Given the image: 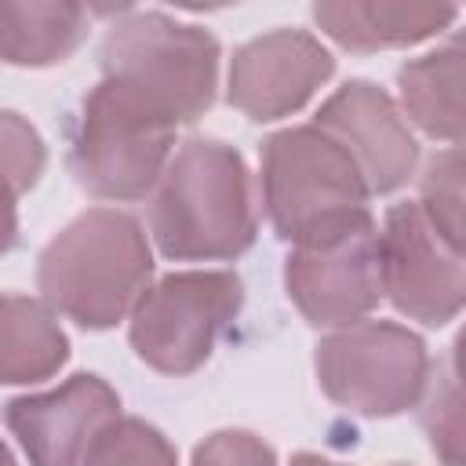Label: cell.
<instances>
[{
    "label": "cell",
    "mask_w": 466,
    "mask_h": 466,
    "mask_svg": "<svg viewBox=\"0 0 466 466\" xmlns=\"http://www.w3.org/2000/svg\"><path fill=\"white\" fill-rule=\"evenodd\" d=\"M149 233L171 262H229L244 255L258 233L244 157L222 138H186L153 186Z\"/></svg>",
    "instance_id": "obj_1"
},
{
    "label": "cell",
    "mask_w": 466,
    "mask_h": 466,
    "mask_svg": "<svg viewBox=\"0 0 466 466\" xmlns=\"http://www.w3.org/2000/svg\"><path fill=\"white\" fill-rule=\"evenodd\" d=\"M149 280V240L138 218L116 208L80 211L36 258L40 302L87 331H106L131 317Z\"/></svg>",
    "instance_id": "obj_2"
},
{
    "label": "cell",
    "mask_w": 466,
    "mask_h": 466,
    "mask_svg": "<svg viewBox=\"0 0 466 466\" xmlns=\"http://www.w3.org/2000/svg\"><path fill=\"white\" fill-rule=\"evenodd\" d=\"M262 204L280 240L306 248L375 222L368 186L350 153L313 124L262 142Z\"/></svg>",
    "instance_id": "obj_3"
},
{
    "label": "cell",
    "mask_w": 466,
    "mask_h": 466,
    "mask_svg": "<svg viewBox=\"0 0 466 466\" xmlns=\"http://www.w3.org/2000/svg\"><path fill=\"white\" fill-rule=\"evenodd\" d=\"M218 58L222 47L204 25L131 7L106 29L98 47L102 76L138 91L175 124H193L211 109Z\"/></svg>",
    "instance_id": "obj_4"
},
{
    "label": "cell",
    "mask_w": 466,
    "mask_h": 466,
    "mask_svg": "<svg viewBox=\"0 0 466 466\" xmlns=\"http://www.w3.org/2000/svg\"><path fill=\"white\" fill-rule=\"evenodd\" d=\"M175 120L138 91L98 80L76 109L69 167L102 200H142L160 182L175 153Z\"/></svg>",
    "instance_id": "obj_5"
},
{
    "label": "cell",
    "mask_w": 466,
    "mask_h": 466,
    "mask_svg": "<svg viewBox=\"0 0 466 466\" xmlns=\"http://www.w3.org/2000/svg\"><path fill=\"white\" fill-rule=\"evenodd\" d=\"M324 397L364 419H390L419 404L430 382L426 342L393 320L335 328L313 353Z\"/></svg>",
    "instance_id": "obj_6"
},
{
    "label": "cell",
    "mask_w": 466,
    "mask_h": 466,
    "mask_svg": "<svg viewBox=\"0 0 466 466\" xmlns=\"http://www.w3.org/2000/svg\"><path fill=\"white\" fill-rule=\"evenodd\" d=\"M240 302L244 284L229 269L167 273L131 309V350L160 375H193L240 313Z\"/></svg>",
    "instance_id": "obj_7"
},
{
    "label": "cell",
    "mask_w": 466,
    "mask_h": 466,
    "mask_svg": "<svg viewBox=\"0 0 466 466\" xmlns=\"http://www.w3.org/2000/svg\"><path fill=\"white\" fill-rule=\"evenodd\" d=\"M379 273L382 295H390L397 313L426 328L455 320L466 302L462 248L444 240L411 200L386 211L379 233Z\"/></svg>",
    "instance_id": "obj_8"
},
{
    "label": "cell",
    "mask_w": 466,
    "mask_h": 466,
    "mask_svg": "<svg viewBox=\"0 0 466 466\" xmlns=\"http://www.w3.org/2000/svg\"><path fill=\"white\" fill-rule=\"evenodd\" d=\"M284 291L313 328H346L364 320L382 299L375 222L324 244L291 248L284 258Z\"/></svg>",
    "instance_id": "obj_9"
},
{
    "label": "cell",
    "mask_w": 466,
    "mask_h": 466,
    "mask_svg": "<svg viewBox=\"0 0 466 466\" xmlns=\"http://www.w3.org/2000/svg\"><path fill=\"white\" fill-rule=\"evenodd\" d=\"M331 73L335 58L313 33L269 29L233 51L226 98L248 120L266 124L299 113Z\"/></svg>",
    "instance_id": "obj_10"
},
{
    "label": "cell",
    "mask_w": 466,
    "mask_h": 466,
    "mask_svg": "<svg viewBox=\"0 0 466 466\" xmlns=\"http://www.w3.org/2000/svg\"><path fill=\"white\" fill-rule=\"evenodd\" d=\"M313 127L331 135L357 164L368 193L400 189L419 164V142L397 102L371 80H346L320 109Z\"/></svg>",
    "instance_id": "obj_11"
},
{
    "label": "cell",
    "mask_w": 466,
    "mask_h": 466,
    "mask_svg": "<svg viewBox=\"0 0 466 466\" xmlns=\"http://www.w3.org/2000/svg\"><path fill=\"white\" fill-rule=\"evenodd\" d=\"M116 415V390L87 371L47 393H25L4 404V422L18 437L29 466H80L95 433Z\"/></svg>",
    "instance_id": "obj_12"
},
{
    "label": "cell",
    "mask_w": 466,
    "mask_h": 466,
    "mask_svg": "<svg viewBox=\"0 0 466 466\" xmlns=\"http://www.w3.org/2000/svg\"><path fill=\"white\" fill-rule=\"evenodd\" d=\"M459 18V7L448 4H313V22L346 51H386L411 47L437 36Z\"/></svg>",
    "instance_id": "obj_13"
},
{
    "label": "cell",
    "mask_w": 466,
    "mask_h": 466,
    "mask_svg": "<svg viewBox=\"0 0 466 466\" xmlns=\"http://www.w3.org/2000/svg\"><path fill=\"white\" fill-rule=\"evenodd\" d=\"M69 360V339L55 309L29 295H0V386L51 379Z\"/></svg>",
    "instance_id": "obj_14"
},
{
    "label": "cell",
    "mask_w": 466,
    "mask_h": 466,
    "mask_svg": "<svg viewBox=\"0 0 466 466\" xmlns=\"http://www.w3.org/2000/svg\"><path fill=\"white\" fill-rule=\"evenodd\" d=\"M400 109L430 138L451 146L462 142V44L448 40L444 47L411 58L397 69Z\"/></svg>",
    "instance_id": "obj_15"
},
{
    "label": "cell",
    "mask_w": 466,
    "mask_h": 466,
    "mask_svg": "<svg viewBox=\"0 0 466 466\" xmlns=\"http://www.w3.org/2000/svg\"><path fill=\"white\" fill-rule=\"evenodd\" d=\"M91 15L80 4L29 0L0 4V62L4 66H55L66 62L87 36Z\"/></svg>",
    "instance_id": "obj_16"
},
{
    "label": "cell",
    "mask_w": 466,
    "mask_h": 466,
    "mask_svg": "<svg viewBox=\"0 0 466 466\" xmlns=\"http://www.w3.org/2000/svg\"><path fill=\"white\" fill-rule=\"evenodd\" d=\"M47 146L15 109H0V258L18 244V200L40 182Z\"/></svg>",
    "instance_id": "obj_17"
},
{
    "label": "cell",
    "mask_w": 466,
    "mask_h": 466,
    "mask_svg": "<svg viewBox=\"0 0 466 466\" xmlns=\"http://www.w3.org/2000/svg\"><path fill=\"white\" fill-rule=\"evenodd\" d=\"M80 466H178V455L153 422L116 415L95 433Z\"/></svg>",
    "instance_id": "obj_18"
},
{
    "label": "cell",
    "mask_w": 466,
    "mask_h": 466,
    "mask_svg": "<svg viewBox=\"0 0 466 466\" xmlns=\"http://www.w3.org/2000/svg\"><path fill=\"white\" fill-rule=\"evenodd\" d=\"M419 211L444 240L462 248V153H459V146L437 153L426 164Z\"/></svg>",
    "instance_id": "obj_19"
},
{
    "label": "cell",
    "mask_w": 466,
    "mask_h": 466,
    "mask_svg": "<svg viewBox=\"0 0 466 466\" xmlns=\"http://www.w3.org/2000/svg\"><path fill=\"white\" fill-rule=\"evenodd\" d=\"M422 426L430 433V448L444 466H462V397H459V368L455 353L448 368L437 375L426 408H422Z\"/></svg>",
    "instance_id": "obj_20"
},
{
    "label": "cell",
    "mask_w": 466,
    "mask_h": 466,
    "mask_svg": "<svg viewBox=\"0 0 466 466\" xmlns=\"http://www.w3.org/2000/svg\"><path fill=\"white\" fill-rule=\"evenodd\" d=\"M193 466H277V451L251 430H215L193 448Z\"/></svg>",
    "instance_id": "obj_21"
},
{
    "label": "cell",
    "mask_w": 466,
    "mask_h": 466,
    "mask_svg": "<svg viewBox=\"0 0 466 466\" xmlns=\"http://www.w3.org/2000/svg\"><path fill=\"white\" fill-rule=\"evenodd\" d=\"M288 466H346V462L324 459V455H317V451H299V455H291V462H288Z\"/></svg>",
    "instance_id": "obj_22"
},
{
    "label": "cell",
    "mask_w": 466,
    "mask_h": 466,
    "mask_svg": "<svg viewBox=\"0 0 466 466\" xmlns=\"http://www.w3.org/2000/svg\"><path fill=\"white\" fill-rule=\"evenodd\" d=\"M0 466H18V462H15V455H11V448H7L4 441H0Z\"/></svg>",
    "instance_id": "obj_23"
}]
</instances>
